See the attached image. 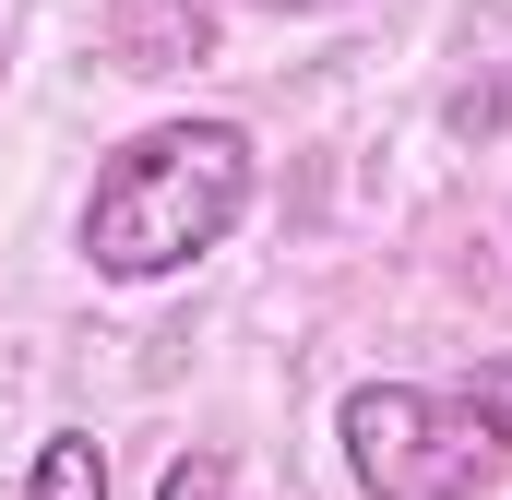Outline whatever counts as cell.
Masks as SVG:
<instances>
[{"instance_id":"6da1fadb","label":"cell","mask_w":512,"mask_h":500,"mask_svg":"<svg viewBox=\"0 0 512 500\" xmlns=\"http://www.w3.org/2000/svg\"><path fill=\"white\" fill-rule=\"evenodd\" d=\"M251 215V131L239 120H155L84 191V262L108 286H155L191 274L203 250H227V227Z\"/></svg>"},{"instance_id":"7a4b0ae2","label":"cell","mask_w":512,"mask_h":500,"mask_svg":"<svg viewBox=\"0 0 512 500\" xmlns=\"http://www.w3.org/2000/svg\"><path fill=\"white\" fill-rule=\"evenodd\" d=\"M346 477L358 500H477L512 477V358H489L477 381H358L334 405Z\"/></svg>"},{"instance_id":"3957f363","label":"cell","mask_w":512,"mask_h":500,"mask_svg":"<svg viewBox=\"0 0 512 500\" xmlns=\"http://www.w3.org/2000/svg\"><path fill=\"white\" fill-rule=\"evenodd\" d=\"M108 48L120 72H179L215 48V0H108Z\"/></svg>"},{"instance_id":"277c9868","label":"cell","mask_w":512,"mask_h":500,"mask_svg":"<svg viewBox=\"0 0 512 500\" xmlns=\"http://www.w3.org/2000/svg\"><path fill=\"white\" fill-rule=\"evenodd\" d=\"M24 500H108V441H96V429H48Z\"/></svg>"},{"instance_id":"5b68a950","label":"cell","mask_w":512,"mask_h":500,"mask_svg":"<svg viewBox=\"0 0 512 500\" xmlns=\"http://www.w3.org/2000/svg\"><path fill=\"white\" fill-rule=\"evenodd\" d=\"M155 500H227V453H203V441H191V453L155 477Z\"/></svg>"}]
</instances>
